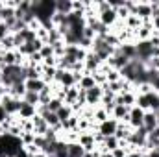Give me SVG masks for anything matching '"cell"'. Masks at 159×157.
I'll list each match as a JSON object with an SVG mask.
<instances>
[{
  "label": "cell",
  "instance_id": "obj_25",
  "mask_svg": "<svg viewBox=\"0 0 159 157\" xmlns=\"http://www.w3.org/2000/svg\"><path fill=\"white\" fill-rule=\"evenodd\" d=\"M41 56H43V59H48V57H54V48L50 46V44H43V48H41L39 52Z\"/></svg>",
  "mask_w": 159,
  "mask_h": 157
},
{
  "label": "cell",
  "instance_id": "obj_37",
  "mask_svg": "<svg viewBox=\"0 0 159 157\" xmlns=\"http://www.w3.org/2000/svg\"><path fill=\"white\" fill-rule=\"evenodd\" d=\"M15 157H30V155H28V154L24 152V148H22V150H20L19 154H15Z\"/></svg>",
  "mask_w": 159,
  "mask_h": 157
},
{
  "label": "cell",
  "instance_id": "obj_26",
  "mask_svg": "<svg viewBox=\"0 0 159 157\" xmlns=\"http://www.w3.org/2000/svg\"><path fill=\"white\" fill-rule=\"evenodd\" d=\"M106 78H107V83H113V81H119L122 76H120L119 70H113V69H109V72L106 74Z\"/></svg>",
  "mask_w": 159,
  "mask_h": 157
},
{
  "label": "cell",
  "instance_id": "obj_12",
  "mask_svg": "<svg viewBox=\"0 0 159 157\" xmlns=\"http://www.w3.org/2000/svg\"><path fill=\"white\" fill-rule=\"evenodd\" d=\"M156 126H157V117H156V113H154V111H146V113H144V118H143V128H144L146 131H152Z\"/></svg>",
  "mask_w": 159,
  "mask_h": 157
},
{
  "label": "cell",
  "instance_id": "obj_39",
  "mask_svg": "<svg viewBox=\"0 0 159 157\" xmlns=\"http://www.w3.org/2000/svg\"><path fill=\"white\" fill-rule=\"evenodd\" d=\"M156 117H157V126H159V111L156 113Z\"/></svg>",
  "mask_w": 159,
  "mask_h": 157
},
{
  "label": "cell",
  "instance_id": "obj_15",
  "mask_svg": "<svg viewBox=\"0 0 159 157\" xmlns=\"http://www.w3.org/2000/svg\"><path fill=\"white\" fill-rule=\"evenodd\" d=\"M67 154H69V157H83L85 150L80 146L78 142H70V144H67Z\"/></svg>",
  "mask_w": 159,
  "mask_h": 157
},
{
  "label": "cell",
  "instance_id": "obj_31",
  "mask_svg": "<svg viewBox=\"0 0 159 157\" xmlns=\"http://www.w3.org/2000/svg\"><path fill=\"white\" fill-rule=\"evenodd\" d=\"M111 155H113V157H126V150L119 146L117 150H113V152H111Z\"/></svg>",
  "mask_w": 159,
  "mask_h": 157
},
{
  "label": "cell",
  "instance_id": "obj_4",
  "mask_svg": "<svg viewBox=\"0 0 159 157\" xmlns=\"http://www.w3.org/2000/svg\"><path fill=\"white\" fill-rule=\"evenodd\" d=\"M98 20L104 24V26H107L109 30L113 28V24L119 20V15H117V9H113V7H109V9H106V11H102L100 15H98Z\"/></svg>",
  "mask_w": 159,
  "mask_h": 157
},
{
  "label": "cell",
  "instance_id": "obj_13",
  "mask_svg": "<svg viewBox=\"0 0 159 157\" xmlns=\"http://www.w3.org/2000/svg\"><path fill=\"white\" fill-rule=\"evenodd\" d=\"M78 94H80V85H74V87H69L67 92H65V105H72L74 102H78Z\"/></svg>",
  "mask_w": 159,
  "mask_h": 157
},
{
  "label": "cell",
  "instance_id": "obj_7",
  "mask_svg": "<svg viewBox=\"0 0 159 157\" xmlns=\"http://www.w3.org/2000/svg\"><path fill=\"white\" fill-rule=\"evenodd\" d=\"M135 15H137L143 22L152 20V6H150V2H137Z\"/></svg>",
  "mask_w": 159,
  "mask_h": 157
},
{
  "label": "cell",
  "instance_id": "obj_29",
  "mask_svg": "<svg viewBox=\"0 0 159 157\" xmlns=\"http://www.w3.org/2000/svg\"><path fill=\"white\" fill-rule=\"evenodd\" d=\"M7 35H11V30H9V26H7L6 22H0V41L6 39Z\"/></svg>",
  "mask_w": 159,
  "mask_h": 157
},
{
  "label": "cell",
  "instance_id": "obj_40",
  "mask_svg": "<svg viewBox=\"0 0 159 157\" xmlns=\"http://www.w3.org/2000/svg\"><path fill=\"white\" fill-rule=\"evenodd\" d=\"M0 83H2V70H0Z\"/></svg>",
  "mask_w": 159,
  "mask_h": 157
},
{
  "label": "cell",
  "instance_id": "obj_32",
  "mask_svg": "<svg viewBox=\"0 0 159 157\" xmlns=\"http://www.w3.org/2000/svg\"><path fill=\"white\" fill-rule=\"evenodd\" d=\"M7 117H9V115L6 113V109H4V105L0 104V124H4V122H6V118H7Z\"/></svg>",
  "mask_w": 159,
  "mask_h": 157
},
{
  "label": "cell",
  "instance_id": "obj_30",
  "mask_svg": "<svg viewBox=\"0 0 159 157\" xmlns=\"http://www.w3.org/2000/svg\"><path fill=\"white\" fill-rule=\"evenodd\" d=\"M150 85H152V89L156 91V92H159V72L152 78V81H150Z\"/></svg>",
  "mask_w": 159,
  "mask_h": 157
},
{
  "label": "cell",
  "instance_id": "obj_6",
  "mask_svg": "<svg viewBox=\"0 0 159 157\" xmlns=\"http://www.w3.org/2000/svg\"><path fill=\"white\" fill-rule=\"evenodd\" d=\"M100 65H102V61L98 59V56H94L93 52H89L87 54V57H85V61H83V67H85V74H93V72H96L98 69H100Z\"/></svg>",
  "mask_w": 159,
  "mask_h": 157
},
{
  "label": "cell",
  "instance_id": "obj_19",
  "mask_svg": "<svg viewBox=\"0 0 159 157\" xmlns=\"http://www.w3.org/2000/svg\"><path fill=\"white\" fill-rule=\"evenodd\" d=\"M107 118H111V115H109L102 105H98V107L94 109V122H96V124H102V122H106Z\"/></svg>",
  "mask_w": 159,
  "mask_h": 157
},
{
  "label": "cell",
  "instance_id": "obj_17",
  "mask_svg": "<svg viewBox=\"0 0 159 157\" xmlns=\"http://www.w3.org/2000/svg\"><path fill=\"white\" fill-rule=\"evenodd\" d=\"M0 46H2V50H4V52L17 50V44H15V34H11V35H7L6 39L0 41Z\"/></svg>",
  "mask_w": 159,
  "mask_h": 157
},
{
  "label": "cell",
  "instance_id": "obj_11",
  "mask_svg": "<svg viewBox=\"0 0 159 157\" xmlns=\"http://www.w3.org/2000/svg\"><path fill=\"white\" fill-rule=\"evenodd\" d=\"M24 87H26V91H30V92H37L39 94L41 91L46 87V83L43 81V79H26L24 81Z\"/></svg>",
  "mask_w": 159,
  "mask_h": 157
},
{
  "label": "cell",
  "instance_id": "obj_21",
  "mask_svg": "<svg viewBox=\"0 0 159 157\" xmlns=\"http://www.w3.org/2000/svg\"><path fill=\"white\" fill-rule=\"evenodd\" d=\"M63 105H65V102H63L61 98L54 96V98H52V100L48 102V105H46V107H48V111H52V113H57V111H59V109H61Z\"/></svg>",
  "mask_w": 159,
  "mask_h": 157
},
{
  "label": "cell",
  "instance_id": "obj_34",
  "mask_svg": "<svg viewBox=\"0 0 159 157\" xmlns=\"http://www.w3.org/2000/svg\"><path fill=\"white\" fill-rule=\"evenodd\" d=\"M102 154L98 152V150H93V152H85V155L83 157H100Z\"/></svg>",
  "mask_w": 159,
  "mask_h": 157
},
{
  "label": "cell",
  "instance_id": "obj_35",
  "mask_svg": "<svg viewBox=\"0 0 159 157\" xmlns=\"http://www.w3.org/2000/svg\"><path fill=\"white\" fill-rule=\"evenodd\" d=\"M7 94V87H4L2 83H0V104H2V98Z\"/></svg>",
  "mask_w": 159,
  "mask_h": 157
},
{
  "label": "cell",
  "instance_id": "obj_3",
  "mask_svg": "<svg viewBox=\"0 0 159 157\" xmlns=\"http://www.w3.org/2000/svg\"><path fill=\"white\" fill-rule=\"evenodd\" d=\"M144 113H146V111H143L139 105H133V107L129 109V126H131L133 129L143 128V118H144Z\"/></svg>",
  "mask_w": 159,
  "mask_h": 157
},
{
  "label": "cell",
  "instance_id": "obj_1",
  "mask_svg": "<svg viewBox=\"0 0 159 157\" xmlns=\"http://www.w3.org/2000/svg\"><path fill=\"white\" fill-rule=\"evenodd\" d=\"M20 104H22V100L13 98V96H9V94H6V96L2 98V105H4V109H6L7 115H19Z\"/></svg>",
  "mask_w": 159,
  "mask_h": 157
},
{
  "label": "cell",
  "instance_id": "obj_14",
  "mask_svg": "<svg viewBox=\"0 0 159 157\" xmlns=\"http://www.w3.org/2000/svg\"><path fill=\"white\" fill-rule=\"evenodd\" d=\"M56 11L63 15L72 13V0H56Z\"/></svg>",
  "mask_w": 159,
  "mask_h": 157
},
{
  "label": "cell",
  "instance_id": "obj_23",
  "mask_svg": "<svg viewBox=\"0 0 159 157\" xmlns=\"http://www.w3.org/2000/svg\"><path fill=\"white\" fill-rule=\"evenodd\" d=\"M26 104H30V105H39V94L37 92H30V91H26V94H24V98H22Z\"/></svg>",
  "mask_w": 159,
  "mask_h": 157
},
{
  "label": "cell",
  "instance_id": "obj_28",
  "mask_svg": "<svg viewBox=\"0 0 159 157\" xmlns=\"http://www.w3.org/2000/svg\"><path fill=\"white\" fill-rule=\"evenodd\" d=\"M24 152L28 154L30 157H35V155H39L41 154V150L35 146V144H30V146H24Z\"/></svg>",
  "mask_w": 159,
  "mask_h": 157
},
{
  "label": "cell",
  "instance_id": "obj_18",
  "mask_svg": "<svg viewBox=\"0 0 159 157\" xmlns=\"http://www.w3.org/2000/svg\"><path fill=\"white\" fill-rule=\"evenodd\" d=\"M80 89H85V91H89V89H93L96 83H94V78H93V74H85L83 72V76H81V79H80Z\"/></svg>",
  "mask_w": 159,
  "mask_h": 157
},
{
  "label": "cell",
  "instance_id": "obj_2",
  "mask_svg": "<svg viewBox=\"0 0 159 157\" xmlns=\"http://www.w3.org/2000/svg\"><path fill=\"white\" fill-rule=\"evenodd\" d=\"M102 96H104V91L100 85H94L93 89L87 91V105L91 107H98L102 104Z\"/></svg>",
  "mask_w": 159,
  "mask_h": 157
},
{
  "label": "cell",
  "instance_id": "obj_41",
  "mask_svg": "<svg viewBox=\"0 0 159 157\" xmlns=\"http://www.w3.org/2000/svg\"><path fill=\"white\" fill-rule=\"evenodd\" d=\"M35 157H44V155H43V154H39V155H35Z\"/></svg>",
  "mask_w": 159,
  "mask_h": 157
},
{
  "label": "cell",
  "instance_id": "obj_36",
  "mask_svg": "<svg viewBox=\"0 0 159 157\" xmlns=\"http://www.w3.org/2000/svg\"><path fill=\"white\" fill-rule=\"evenodd\" d=\"M152 26H154L156 32H159V17H154V19H152Z\"/></svg>",
  "mask_w": 159,
  "mask_h": 157
},
{
  "label": "cell",
  "instance_id": "obj_24",
  "mask_svg": "<svg viewBox=\"0 0 159 157\" xmlns=\"http://www.w3.org/2000/svg\"><path fill=\"white\" fill-rule=\"evenodd\" d=\"M35 137H37V135H35L34 131H32V133H22V135H20L22 148H24V146H30V144H34V142H35Z\"/></svg>",
  "mask_w": 159,
  "mask_h": 157
},
{
  "label": "cell",
  "instance_id": "obj_22",
  "mask_svg": "<svg viewBox=\"0 0 159 157\" xmlns=\"http://www.w3.org/2000/svg\"><path fill=\"white\" fill-rule=\"evenodd\" d=\"M74 113H72V109H70V105H63L59 111H57V118H59V122L63 124V122H67L69 118L72 117Z\"/></svg>",
  "mask_w": 159,
  "mask_h": 157
},
{
  "label": "cell",
  "instance_id": "obj_27",
  "mask_svg": "<svg viewBox=\"0 0 159 157\" xmlns=\"http://www.w3.org/2000/svg\"><path fill=\"white\" fill-rule=\"evenodd\" d=\"M7 133H9L11 137H20V135H22V129H20L19 124H11L9 129H7Z\"/></svg>",
  "mask_w": 159,
  "mask_h": 157
},
{
  "label": "cell",
  "instance_id": "obj_8",
  "mask_svg": "<svg viewBox=\"0 0 159 157\" xmlns=\"http://www.w3.org/2000/svg\"><path fill=\"white\" fill-rule=\"evenodd\" d=\"M32 122H34V133H35V135H41V137H44V133L48 131V124H46V120L41 117V115H35V117L32 118Z\"/></svg>",
  "mask_w": 159,
  "mask_h": 157
},
{
  "label": "cell",
  "instance_id": "obj_33",
  "mask_svg": "<svg viewBox=\"0 0 159 157\" xmlns=\"http://www.w3.org/2000/svg\"><path fill=\"white\" fill-rule=\"evenodd\" d=\"M126 157H143V150H133V152H128Z\"/></svg>",
  "mask_w": 159,
  "mask_h": 157
},
{
  "label": "cell",
  "instance_id": "obj_9",
  "mask_svg": "<svg viewBox=\"0 0 159 157\" xmlns=\"http://www.w3.org/2000/svg\"><path fill=\"white\" fill-rule=\"evenodd\" d=\"M7 94H9V96H13V98H19V100H22V98H24V94H26L24 81H17V83H13V85L7 89Z\"/></svg>",
  "mask_w": 159,
  "mask_h": 157
},
{
  "label": "cell",
  "instance_id": "obj_16",
  "mask_svg": "<svg viewBox=\"0 0 159 157\" xmlns=\"http://www.w3.org/2000/svg\"><path fill=\"white\" fill-rule=\"evenodd\" d=\"M120 96H122V104H124L126 107H133V105H137V94H135V91L122 92Z\"/></svg>",
  "mask_w": 159,
  "mask_h": 157
},
{
  "label": "cell",
  "instance_id": "obj_20",
  "mask_svg": "<svg viewBox=\"0 0 159 157\" xmlns=\"http://www.w3.org/2000/svg\"><path fill=\"white\" fill-rule=\"evenodd\" d=\"M120 146V141L113 135V137H106V141H104V148H106V152H113V150H117Z\"/></svg>",
  "mask_w": 159,
  "mask_h": 157
},
{
  "label": "cell",
  "instance_id": "obj_10",
  "mask_svg": "<svg viewBox=\"0 0 159 157\" xmlns=\"http://www.w3.org/2000/svg\"><path fill=\"white\" fill-rule=\"evenodd\" d=\"M35 115H37V107H35V105H30V104H26V102L22 100L20 109H19V117L20 118H34Z\"/></svg>",
  "mask_w": 159,
  "mask_h": 157
},
{
  "label": "cell",
  "instance_id": "obj_5",
  "mask_svg": "<svg viewBox=\"0 0 159 157\" xmlns=\"http://www.w3.org/2000/svg\"><path fill=\"white\" fill-rule=\"evenodd\" d=\"M117 126H119V122H117L115 118H107L106 122L98 124L96 131H98V133H102L104 137H113V135H115V131H117Z\"/></svg>",
  "mask_w": 159,
  "mask_h": 157
},
{
  "label": "cell",
  "instance_id": "obj_38",
  "mask_svg": "<svg viewBox=\"0 0 159 157\" xmlns=\"http://www.w3.org/2000/svg\"><path fill=\"white\" fill-rule=\"evenodd\" d=\"M2 135H6V129H4V126L0 124V137H2Z\"/></svg>",
  "mask_w": 159,
  "mask_h": 157
}]
</instances>
